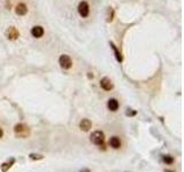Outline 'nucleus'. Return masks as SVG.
<instances>
[{
  "label": "nucleus",
  "mask_w": 184,
  "mask_h": 172,
  "mask_svg": "<svg viewBox=\"0 0 184 172\" xmlns=\"http://www.w3.org/2000/svg\"><path fill=\"white\" fill-rule=\"evenodd\" d=\"M162 161L166 163V164H168V165H171L173 163H174V157L173 156H170V155H165V156H162Z\"/></svg>",
  "instance_id": "14"
},
{
  "label": "nucleus",
  "mask_w": 184,
  "mask_h": 172,
  "mask_svg": "<svg viewBox=\"0 0 184 172\" xmlns=\"http://www.w3.org/2000/svg\"><path fill=\"white\" fill-rule=\"evenodd\" d=\"M118 101L116 99H110L108 102H107V107L110 111H116L118 109Z\"/></svg>",
  "instance_id": "9"
},
{
  "label": "nucleus",
  "mask_w": 184,
  "mask_h": 172,
  "mask_svg": "<svg viewBox=\"0 0 184 172\" xmlns=\"http://www.w3.org/2000/svg\"><path fill=\"white\" fill-rule=\"evenodd\" d=\"M110 146L114 149H118L121 147V140L118 137H112L110 139Z\"/></svg>",
  "instance_id": "10"
},
{
  "label": "nucleus",
  "mask_w": 184,
  "mask_h": 172,
  "mask_svg": "<svg viewBox=\"0 0 184 172\" xmlns=\"http://www.w3.org/2000/svg\"><path fill=\"white\" fill-rule=\"evenodd\" d=\"M15 163V159L14 158H10V159H8L6 162H4L2 164H1V171L2 172H7L10 168H12V165Z\"/></svg>",
  "instance_id": "12"
},
{
  "label": "nucleus",
  "mask_w": 184,
  "mask_h": 172,
  "mask_svg": "<svg viewBox=\"0 0 184 172\" xmlns=\"http://www.w3.org/2000/svg\"><path fill=\"white\" fill-rule=\"evenodd\" d=\"M59 64L62 69H70L72 66H73V60H72V58L69 55L62 54L59 58Z\"/></svg>",
  "instance_id": "3"
},
{
  "label": "nucleus",
  "mask_w": 184,
  "mask_h": 172,
  "mask_svg": "<svg viewBox=\"0 0 184 172\" xmlns=\"http://www.w3.org/2000/svg\"><path fill=\"white\" fill-rule=\"evenodd\" d=\"M2 135H4V131H2V128L0 127V139L2 138Z\"/></svg>",
  "instance_id": "18"
},
{
  "label": "nucleus",
  "mask_w": 184,
  "mask_h": 172,
  "mask_svg": "<svg viewBox=\"0 0 184 172\" xmlns=\"http://www.w3.org/2000/svg\"><path fill=\"white\" fill-rule=\"evenodd\" d=\"M15 13L19 16H23L28 13V7L24 5V4H17L16 7H15Z\"/></svg>",
  "instance_id": "7"
},
{
  "label": "nucleus",
  "mask_w": 184,
  "mask_h": 172,
  "mask_svg": "<svg viewBox=\"0 0 184 172\" xmlns=\"http://www.w3.org/2000/svg\"><path fill=\"white\" fill-rule=\"evenodd\" d=\"M31 35H32L35 38L43 37V35H44V29H43L40 25H36V27H34V28L31 29Z\"/></svg>",
  "instance_id": "8"
},
{
  "label": "nucleus",
  "mask_w": 184,
  "mask_h": 172,
  "mask_svg": "<svg viewBox=\"0 0 184 172\" xmlns=\"http://www.w3.org/2000/svg\"><path fill=\"white\" fill-rule=\"evenodd\" d=\"M80 172H91V171H90L89 169H82V170H81Z\"/></svg>",
  "instance_id": "19"
},
{
  "label": "nucleus",
  "mask_w": 184,
  "mask_h": 172,
  "mask_svg": "<svg viewBox=\"0 0 184 172\" xmlns=\"http://www.w3.org/2000/svg\"><path fill=\"white\" fill-rule=\"evenodd\" d=\"M6 36L9 40H15V39H17L19 36H20V32L17 31V29L15 28V27H10V28H8L7 31H6Z\"/></svg>",
  "instance_id": "5"
},
{
  "label": "nucleus",
  "mask_w": 184,
  "mask_h": 172,
  "mask_svg": "<svg viewBox=\"0 0 184 172\" xmlns=\"http://www.w3.org/2000/svg\"><path fill=\"white\" fill-rule=\"evenodd\" d=\"M100 86H101V89L105 91H112L113 90V87H114L112 80H110V78H107V77H105V78H103V79L100 80Z\"/></svg>",
  "instance_id": "6"
},
{
  "label": "nucleus",
  "mask_w": 184,
  "mask_h": 172,
  "mask_svg": "<svg viewBox=\"0 0 184 172\" xmlns=\"http://www.w3.org/2000/svg\"><path fill=\"white\" fill-rule=\"evenodd\" d=\"M77 10H78V14L82 16V17H88L89 14H90V7H89V4L86 1H81L78 7H77Z\"/></svg>",
  "instance_id": "4"
},
{
  "label": "nucleus",
  "mask_w": 184,
  "mask_h": 172,
  "mask_svg": "<svg viewBox=\"0 0 184 172\" xmlns=\"http://www.w3.org/2000/svg\"><path fill=\"white\" fill-rule=\"evenodd\" d=\"M166 172H174V171H169V170H166Z\"/></svg>",
  "instance_id": "21"
},
{
  "label": "nucleus",
  "mask_w": 184,
  "mask_h": 172,
  "mask_svg": "<svg viewBox=\"0 0 184 172\" xmlns=\"http://www.w3.org/2000/svg\"><path fill=\"white\" fill-rule=\"evenodd\" d=\"M89 78H93V75H91V72H89Z\"/></svg>",
  "instance_id": "20"
},
{
  "label": "nucleus",
  "mask_w": 184,
  "mask_h": 172,
  "mask_svg": "<svg viewBox=\"0 0 184 172\" xmlns=\"http://www.w3.org/2000/svg\"><path fill=\"white\" fill-rule=\"evenodd\" d=\"M14 133L17 138L25 139L30 135V127L24 123H19L14 126Z\"/></svg>",
  "instance_id": "1"
},
{
  "label": "nucleus",
  "mask_w": 184,
  "mask_h": 172,
  "mask_svg": "<svg viewBox=\"0 0 184 172\" xmlns=\"http://www.w3.org/2000/svg\"><path fill=\"white\" fill-rule=\"evenodd\" d=\"M29 157L32 159V161H40V159H43V158H44L43 155H40V154H35V153L30 154Z\"/></svg>",
  "instance_id": "16"
},
{
  "label": "nucleus",
  "mask_w": 184,
  "mask_h": 172,
  "mask_svg": "<svg viewBox=\"0 0 184 172\" xmlns=\"http://www.w3.org/2000/svg\"><path fill=\"white\" fill-rule=\"evenodd\" d=\"M110 47H112V49L114 51V54H115V58H116V60L118 62H122V55H121V53L118 52V49L116 48V46L114 45L113 43H110Z\"/></svg>",
  "instance_id": "13"
},
{
  "label": "nucleus",
  "mask_w": 184,
  "mask_h": 172,
  "mask_svg": "<svg viewBox=\"0 0 184 172\" xmlns=\"http://www.w3.org/2000/svg\"><path fill=\"white\" fill-rule=\"evenodd\" d=\"M90 139H91V141L93 142L96 146L100 147V149L103 150L106 149V147H105V134H104V132H101V131H95V132H92Z\"/></svg>",
  "instance_id": "2"
},
{
  "label": "nucleus",
  "mask_w": 184,
  "mask_h": 172,
  "mask_svg": "<svg viewBox=\"0 0 184 172\" xmlns=\"http://www.w3.org/2000/svg\"><path fill=\"white\" fill-rule=\"evenodd\" d=\"M136 114H137V112L135 111V110H133V109H128V111L125 112L127 116H135Z\"/></svg>",
  "instance_id": "17"
},
{
  "label": "nucleus",
  "mask_w": 184,
  "mask_h": 172,
  "mask_svg": "<svg viewBox=\"0 0 184 172\" xmlns=\"http://www.w3.org/2000/svg\"><path fill=\"white\" fill-rule=\"evenodd\" d=\"M91 126H92V124L89 120H82L81 123H80V128L84 132H88L89 130L91 128Z\"/></svg>",
  "instance_id": "11"
},
{
  "label": "nucleus",
  "mask_w": 184,
  "mask_h": 172,
  "mask_svg": "<svg viewBox=\"0 0 184 172\" xmlns=\"http://www.w3.org/2000/svg\"><path fill=\"white\" fill-rule=\"evenodd\" d=\"M113 17H114V9H113V8H108V10H107V16H106L107 22H112V21H113Z\"/></svg>",
  "instance_id": "15"
}]
</instances>
